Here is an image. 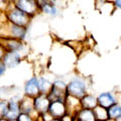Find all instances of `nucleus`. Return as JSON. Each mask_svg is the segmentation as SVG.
Listing matches in <instances>:
<instances>
[{
	"label": "nucleus",
	"mask_w": 121,
	"mask_h": 121,
	"mask_svg": "<svg viewBox=\"0 0 121 121\" xmlns=\"http://www.w3.org/2000/svg\"><path fill=\"white\" fill-rule=\"evenodd\" d=\"M27 35V28L15 25L8 20L1 21L0 24V39H14L23 41Z\"/></svg>",
	"instance_id": "obj_1"
},
{
	"label": "nucleus",
	"mask_w": 121,
	"mask_h": 121,
	"mask_svg": "<svg viewBox=\"0 0 121 121\" xmlns=\"http://www.w3.org/2000/svg\"><path fill=\"white\" fill-rule=\"evenodd\" d=\"M4 14L7 18V20L15 25L22 26V27H28V25L31 20V17H29L27 14L22 12L17 7H15L13 2H10V4L7 5L4 11Z\"/></svg>",
	"instance_id": "obj_2"
},
{
	"label": "nucleus",
	"mask_w": 121,
	"mask_h": 121,
	"mask_svg": "<svg viewBox=\"0 0 121 121\" xmlns=\"http://www.w3.org/2000/svg\"><path fill=\"white\" fill-rule=\"evenodd\" d=\"M87 87H88V85H87L84 78L75 77L69 82V84L67 86L68 95L76 97L78 99H82L87 94Z\"/></svg>",
	"instance_id": "obj_3"
},
{
	"label": "nucleus",
	"mask_w": 121,
	"mask_h": 121,
	"mask_svg": "<svg viewBox=\"0 0 121 121\" xmlns=\"http://www.w3.org/2000/svg\"><path fill=\"white\" fill-rule=\"evenodd\" d=\"M67 86L63 80H58L54 81L52 83V89L51 91V93L48 94V98L51 101H56V100H62L65 101L66 97L68 96V92H67Z\"/></svg>",
	"instance_id": "obj_4"
},
{
	"label": "nucleus",
	"mask_w": 121,
	"mask_h": 121,
	"mask_svg": "<svg viewBox=\"0 0 121 121\" xmlns=\"http://www.w3.org/2000/svg\"><path fill=\"white\" fill-rule=\"evenodd\" d=\"M13 4L15 7H17L19 10L27 14L31 18L36 15V13L40 12L37 1L35 0H15L13 1Z\"/></svg>",
	"instance_id": "obj_5"
},
{
	"label": "nucleus",
	"mask_w": 121,
	"mask_h": 121,
	"mask_svg": "<svg viewBox=\"0 0 121 121\" xmlns=\"http://www.w3.org/2000/svg\"><path fill=\"white\" fill-rule=\"evenodd\" d=\"M20 98L18 96L12 97L8 101L9 102V107L8 111L6 112L4 118L6 120H17L18 116L20 115L21 110H20Z\"/></svg>",
	"instance_id": "obj_6"
},
{
	"label": "nucleus",
	"mask_w": 121,
	"mask_h": 121,
	"mask_svg": "<svg viewBox=\"0 0 121 121\" xmlns=\"http://www.w3.org/2000/svg\"><path fill=\"white\" fill-rule=\"evenodd\" d=\"M48 112L51 113L54 118L62 119L64 116L68 114V108H67L66 102L62 101V100L52 101L51 105H50V109H48Z\"/></svg>",
	"instance_id": "obj_7"
},
{
	"label": "nucleus",
	"mask_w": 121,
	"mask_h": 121,
	"mask_svg": "<svg viewBox=\"0 0 121 121\" xmlns=\"http://www.w3.org/2000/svg\"><path fill=\"white\" fill-rule=\"evenodd\" d=\"M0 44L5 48L7 52H16L18 54H22L25 50V43L22 40L14 39H0Z\"/></svg>",
	"instance_id": "obj_8"
},
{
	"label": "nucleus",
	"mask_w": 121,
	"mask_h": 121,
	"mask_svg": "<svg viewBox=\"0 0 121 121\" xmlns=\"http://www.w3.org/2000/svg\"><path fill=\"white\" fill-rule=\"evenodd\" d=\"M39 95H40L39 86V78L31 77L28 81H26L24 85V96L35 99Z\"/></svg>",
	"instance_id": "obj_9"
},
{
	"label": "nucleus",
	"mask_w": 121,
	"mask_h": 121,
	"mask_svg": "<svg viewBox=\"0 0 121 121\" xmlns=\"http://www.w3.org/2000/svg\"><path fill=\"white\" fill-rule=\"evenodd\" d=\"M51 100L48 98V95H43V94H40L37 97H35L33 99V103H35V109L36 113L39 115H41L43 113L48 112V109H50V105H51Z\"/></svg>",
	"instance_id": "obj_10"
},
{
	"label": "nucleus",
	"mask_w": 121,
	"mask_h": 121,
	"mask_svg": "<svg viewBox=\"0 0 121 121\" xmlns=\"http://www.w3.org/2000/svg\"><path fill=\"white\" fill-rule=\"evenodd\" d=\"M20 110H21V113H26V114L31 115L35 120L39 117V115L37 114L35 109L33 98L26 97V96L22 97L20 100Z\"/></svg>",
	"instance_id": "obj_11"
},
{
	"label": "nucleus",
	"mask_w": 121,
	"mask_h": 121,
	"mask_svg": "<svg viewBox=\"0 0 121 121\" xmlns=\"http://www.w3.org/2000/svg\"><path fill=\"white\" fill-rule=\"evenodd\" d=\"M40 12H43L45 14H48L51 16L55 17L60 14V8L55 4V1H43V0H37Z\"/></svg>",
	"instance_id": "obj_12"
},
{
	"label": "nucleus",
	"mask_w": 121,
	"mask_h": 121,
	"mask_svg": "<svg viewBox=\"0 0 121 121\" xmlns=\"http://www.w3.org/2000/svg\"><path fill=\"white\" fill-rule=\"evenodd\" d=\"M21 58L22 56L16 52H6L2 60L7 69H13L20 64Z\"/></svg>",
	"instance_id": "obj_13"
},
{
	"label": "nucleus",
	"mask_w": 121,
	"mask_h": 121,
	"mask_svg": "<svg viewBox=\"0 0 121 121\" xmlns=\"http://www.w3.org/2000/svg\"><path fill=\"white\" fill-rule=\"evenodd\" d=\"M97 100H98V105L106 109H109L113 105L117 104L115 96L110 92H104V93L99 94L97 97Z\"/></svg>",
	"instance_id": "obj_14"
},
{
	"label": "nucleus",
	"mask_w": 121,
	"mask_h": 121,
	"mask_svg": "<svg viewBox=\"0 0 121 121\" xmlns=\"http://www.w3.org/2000/svg\"><path fill=\"white\" fill-rule=\"evenodd\" d=\"M74 118L77 121H97L94 111L91 110V109L85 108H81L77 112V114L74 116Z\"/></svg>",
	"instance_id": "obj_15"
},
{
	"label": "nucleus",
	"mask_w": 121,
	"mask_h": 121,
	"mask_svg": "<svg viewBox=\"0 0 121 121\" xmlns=\"http://www.w3.org/2000/svg\"><path fill=\"white\" fill-rule=\"evenodd\" d=\"M81 106H82V108L93 110L94 108H96L98 106L97 97L91 95V94H86L81 99Z\"/></svg>",
	"instance_id": "obj_16"
},
{
	"label": "nucleus",
	"mask_w": 121,
	"mask_h": 121,
	"mask_svg": "<svg viewBox=\"0 0 121 121\" xmlns=\"http://www.w3.org/2000/svg\"><path fill=\"white\" fill-rule=\"evenodd\" d=\"M39 86L40 94H43V95H48L52 89V83L44 77L39 78Z\"/></svg>",
	"instance_id": "obj_17"
},
{
	"label": "nucleus",
	"mask_w": 121,
	"mask_h": 121,
	"mask_svg": "<svg viewBox=\"0 0 121 121\" xmlns=\"http://www.w3.org/2000/svg\"><path fill=\"white\" fill-rule=\"evenodd\" d=\"M93 111H94V114H95L97 121H107L109 119L108 109L101 107V106L98 105L96 108L93 109Z\"/></svg>",
	"instance_id": "obj_18"
},
{
	"label": "nucleus",
	"mask_w": 121,
	"mask_h": 121,
	"mask_svg": "<svg viewBox=\"0 0 121 121\" xmlns=\"http://www.w3.org/2000/svg\"><path fill=\"white\" fill-rule=\"evenodd\" d=\"M108 114L110 119H114V120L121 119V105L119 104L113 105L112 107L108 109Z\"/></svg>",
	"instance_id": "obj_19"
},
{
	"label": "nucleus",
	"mask_w": 121,
	"mask_h": 121,
	"mask_svg": "<svg viewBox=\"0 0 121 121\" xmlns=\"http://www.w3.org/2000/svg\"><path fill=\"white\" fill-rule=\"evenodd\" d=\"M9 102L7 100H0V119L4 118L6 112L8 111Z\"/></svg>",
	"instance_id": "obj_20"
},
{
	"label": "nucleus",
	"mask_w": 121,
	"mask_h": 121,
	"mask_svg": "<svg viewBox=\"0 0 121 121\" xmlns=\"http://www.w3.org/2000/svg\"><path fill=\"white\" fill-rule=\"evenodd\" d=\"M35 119L31 115L26 114V113H20V115L17 118V121H35Z\"/></svg>",
	"instance_id": "obj_21"
},
{
	"label": "nucleus",
	"mask_w": 121,
	"mask_h": 121,
	"mask_svg": "<svg viewBox=\"0 0 121 121\" xmlns=\"http://www.w3.org/2000/svg\"><path fill=\"white\" fill-rule=\"evenodd\" d=\"M6 70H7V68L5 67L4 63H3V60H2L1 59H0V77H1V76H3V75L5 74Z\"/></svg>",
	"instance_id": "obj_22"
},
{
	"label": "nucleus",
	"mask_w": 121,
	"mask_h": 121,
	"mask_svg": "<svg viewBox=\"0 0 121 121\" xmlns=\"http://www.w3.org/2000/svg\"><path fill=\"white\" fill-rule=\"evenodd\" d=\"M62 121H74V116H72L70 114H67L62 118Z\"/></svg>",
	"instance_id": "obj_23"
},
{
	"label": "nucleus",
	"mask_w": 121,
	"mask_h": 121,
	"mask_svg": "<svg viewBox=\"0 0 121 121\" xmlns=\"http://www.w3.org/2000/svg\"><path fill=\"white\" fill-rule=\"evenodd\" d=\"M114 5L118 8H121V0H117V1L114 2Z\"/></svg>",
	"instance_id": "obj_24"
},
{
	"label": "nucleus",
	"mask_w": 121,
	"mask_h": 121,
	"mask_svg": "<svg viewBox=\"0 0 121 121\" xmlns=\"http://www.w3.org/2000/svg\"><path fill=\"white\" fill-rule=\"evenodd\" d=\"M52 121H62V119H56V118H54Z\"/></svg>",
	"instance_id": "obj_25"
},
{
	"label": "nucleus",
	"mask_w": 121,
	"mask_h": 121,
	"mask_svg": "<svg viewBox=\"0 0 121 121\" xmlns=\"http://www.w3.org/2000/svg\"><path fill=\"white\" fill-rule=\"evenodd\" d=\"M0 121H8V120H6L5 118H1V119H0Z\"/></svg>",
	"instance_id": "obj_26"
},
{
	"label": "nucleus",
	"mask_w": 121,
	"mask_h": 121,
	"mask_svg": "<svg viewBox=\"0 0 121 121\" xmlns=\"http://www.w3.org/2000/svg\"><path fill=\"white\" fill-rule=\"evenodd\" d=\"M107 121H117V120H114V119H110V118H109Z\"/></svg>",
	"instance_id": "obj_27"
},
{
	"label": "nucleus",
	"mask_w": 121,
	"mask_h": 121,
	"mask_svg": "<svg viewBox=\"0 0 121 121\" xmlns=\"http://www.w3.org/2000/svg\"><path fill=\"white\" fill-rule=\"evenodd\" d=\"M9 121H17V120H9Z\"/></svg>",
	"instance_id": "obj_28"
},
{
	"label": "nucleus",
	"mask_w": 121,
	"mask_h": 121,
	"mask_svg": "<svg viewBox=\"0 0 121 121\" xmlns=\"http://www.w3.org/2000/svg\"><path fill=\"white\" fill-rule=\"evenodd\" d=\"M35 121H39V119H36V120H35Z\"/></svg>",
	"instance_id": "obj_29"
},
{
	"label": "nucleus",
	"mask_w": 121,
	"mask_h": 121,
	"mask_svg": "<svg viewBox=\"0 0 121 121\" xmlns=\"http://www.w3.org/2000/svg\"><path fill=\"white\" fill-rule=\"evenodd\" d=\"M74 121H77V120H75V118H74Z\"/></svg>",
	"instance_id": "obj_30"
}]
</instances>
